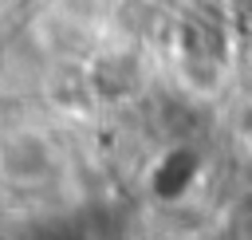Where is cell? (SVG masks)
Wrapping results in <instances>:
<instances>
[{"label": "cell", "instance_id": "cell-1", "mask_svg": "<svg viewBox=\"0 0 252 240\" xmlns=\"http://www.w3.org/2000/svg\"><path fill=\"white\" fill-rule=\"evenodd\" d=\"M94 90L106 94V98H122L126 90H134L138 83V63L126 59V55H102L94 63V75H91Z\"/></svg>", "mask_w": 252, "mask_h": 240}]
</instances>
